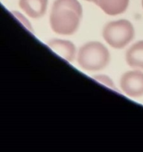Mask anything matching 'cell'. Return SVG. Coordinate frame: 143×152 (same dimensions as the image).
<instances>
[{
    "label": "cell",
    "mask_w": 143,
    "mask_h": 152,
    "mask_svg": "<svg viewBox=\"0 0 143 152\" xmlns=\"http://www.w3.org/2000/svg\"><path fill=\"white\" fill-rule=\"evenodd\" d=\"M83 7L77 0H55L49 22L52 31L63 36L74 34L80 26Z\"/></svg>",
    "instance_id": "obj_1"
},
{
    "label": "cell",
    "mask_w": 143,
    "mask_h": 152,
    "mask_svg": "<svg viewBox=\"0 0 143 152\" xmlns=\"http://www.w3.org/2000/svg\"><path fill=\"white\" fill-rule=\"evenodd\" d=\"M77 62L83 71H99L108 65L110 54L107 48L100 42L91 41L79 48Z\"/></svg>",
    "instance_id": "obj_2"
},
{
    "label": "cell",
    "mask_w": 143,
    "mask_h": 152,
    "mask_svg": "<svg viewBox=\"0 0 143 152\" xmlns=\"http://www.w3.org/2000/svg\"><path fill=\"white\" fill-rule=\"evenodd\" d=\"M135 36L133 24L128 19L110 21L102 30V37L106 42L116 49H122L130 44Z\"/></svg>",
    "instance_id": "obj_3"
},
{
    "label": "cell",
    "mask_w": 143,
    "mask_h": 152,
    "mask_svg": "<svg viewBox=\"0 0 143 152\" xmlns=\"http://www.w3.org/2000/svg\"><path fill=\"white\" fill-rule=\"evenodd\" d=\"M120 88L125 94L132 98L143 96V72L139 70L124 73L119 81Z\"/></svg>",
    "instance_id": "obj_4"
},
{
    "label": "cell",
    "mask_w": 143,
    "mask_h": 152,
    "mask_svg": "<svg viewBox=\"0 0 143 152\" xmlns=\"http://www.w3.org/2000/svg\"><path fill=\"white\" fill-rule=\"evenodd\" d=\"M47 45L67 62H72L77 57V50L72 42L62 39H52Z\"/></svg>",
    "instance_id": "obj_5"
},
{
    "label": "cell",
    "mask_w": 143,
    "mask_h": 152,
    "mask_svg": "<svg viewBox=\"0 0 143 152\" xmlns=\"http://www.w3.org/2000/svg\"><path fill=\"white\" fill-rule=\"evenodd\" d=\"M48 0H19L21 10L32 19H39L46 14Z\"/></svg>",
    "instance_id": "obj_6"
},
{
    "label": "cell",
    "mask_w": 143,
    "mask_h": 152,
    "mask_svg": "<svg viewBox=\"0 0 143 152\" xmlns=\"http://www.w3.org/2000/svg\"><path fill=\"white\" fill-rule=\"evenodd\" d=\"M130 0H90L106 14L116 16L125 13L129 5Z\"/></svg>",
    "instance_id": "obj_7"
},
{
    "label": "cell",
    "mask_w": 143,
    "mask_h": 152,
    "mask_svg": "<svg viewBox=\"0 0 143 152\" xmlns=\"http://www.w3.org/2000/svg\"><path fill=\"white\" fill-rule=\"evenodd\" d=\"M125 60L131 68L143 70V40L136 42L128 49Z\"/></svg>",
    "instance_id": "obj_8"
},
{
    "label": "cell",
    "mask_w": 143,
    "mask_h": 152,
    "mask_svg": "<svg viewBox=\"0 0 143 152\" xmlns=\"http://www.w3.org/2000/svg\"><path fill=\"white\" fill-rule=\"evenodd\" d=\"M93 79L96 80L97 82H98V83L106 86L107 87L113 89V90H117L113 80L107 75H105V74H98V75L94 76Z\"/></svg>",
    "instance_id": "obj_9"
},
{
    "label": "cell",
    "mask_w": 143,
    "mask_h": 152,
    "mask_svg": "<svg viewBox=\"0 0 143 152\" xmlns=\"http://www.w3.org/2000/svg\"><path fill=\"white\" fill-rule=\"evenodd\" d=\"M12 13H13V15L15 16V17L17 18L18 20L20 21L21 23H22V25L25 27V28H28V29L30 30V31H32V27H31V23L28 22V19H27L26 18H25V16L22 14V13H19V12H17V11H13V12H12Z\"/></svg>",
    "instance_id": "obj_10"
},
{
    "label": "cell",
    "mask_w": 143,
    "mask_h": 152,
    "mask_svg": "<svg viewBox=\"0 0 143 152\" xmlns=\"http://www.w3.org/2000/svg\"><path fill=\"white\" fill-rule=\"evenodd\" d=\"M142 7H143V0L142 1Z\"/></svg>",
    "instance_id": "obj_11"
},
{
    "label": "cell",
    "mask_w": 143,
    "mask_h": 152,
    "mask_svg": "<svg viewBox=\"0 0 143 152\" xmlns=\"http://www.w3.org/2000/svg\"><path fill=\"white\" fill-rule=\"evenodd\" d=\"M86 1H90V0H86Z\"/></svg>",
    "instance_id": "obj_12"
}]
</instances>
